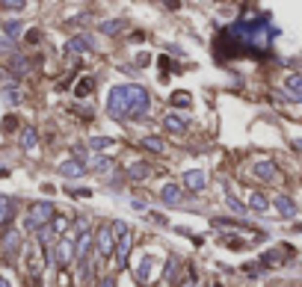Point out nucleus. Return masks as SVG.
Segmentation results:
<instances>
[{"label": "nucleus", "mask_w": 302, "mask_h": 287, "mask_svg": "<svg viewBox=\"0 0 302 287\" xmlns=\"http://www.w3.org/2000/svg\"><path fill=\"white\" fill-rule=\"evenodd\" d=\"M190 101H193V98L187 95V92H175V95H172V104H175V107H190Z\"/></svg>", "instance_id": "2f4dec72"}, {"label": "nucleus", "mask_w": 302, "mask_h": 287, "mask_svg": "<svg viewBox=\"0 0 302 287\" xmlns=\"http://www.w3.org/2000/svg\"><path fill=\"white\" fill-rule=\"evenodd\" d=\"M122 27H125L122 18H116V21H101V33H104V36H116Z\"/></svg>", "instance_id": "bb28decb"}, {"label": "nucleus", "mask_w": 302, "mask_h": 287, "mask_svg": "<svg viewBox=\"0 0 302 287\" xmlns=\"http://www.w3.org/2000/svg\"><path fill=\"white\" fill-rule=\"evenodd\" d=\"M160 201H163L166 207H181V204H184V190H181L178 184H166V187L160 190Z\"/></svg>", "instance_id": "6e6552de"}, {"label": "nucleus", "mask_w": 302, "mask_h": 287, "mask_svg": "<svg viewBox=\"0 0 302 287\" xmlns=\"http://www.w3.org/2000/svg\"><path fill=\"white\" fill-rule=\"evenodd\" d=\"M131 207H133V210H145V201H142V198H133Z\"/></svg>", "instance_id": "ea45409f"}, {"label": "nucleus", "mask_w": 302, "mask_h": 287, "mask_svg": "<svg viewBox=\"0 0 302 287\" xmlns=\"http://www.w3.org/2000/svg\"><path fill=\"white\" fill-rule=\"evenodd\" d=\"M181 181H184V187H187V190L202 193V190L208 187V175H205L202 169H190V172H184V175H181Z\"/></svg>", "instance_id": "0eeeda50"}, {"label": "nucleus", "mask_w": 302, "mask_h": 287, "mask_svg": "<svg viewBox=\"0 0 302 287\" xmlns=\"http://www.w3.org/2000/svg\"><path fill=\"white\" fill-rule=\"evenodd\" d=\"M128 98H131V119H139V116H145V113H148L151 101H148V92H145L142 86L128 83Z\"/></svg>", "instance_id": "20e7f679"}, {"label": "nucleus", "mask_w": 302, "mask_h": 287, "mask_svg": "<svg viewBox=\"0 0 302 287\" xmlns=\"http://www.w3.org/2000/svg\"><path fill=\"white\" fill-rule=\"evenodd\" d=\"M131 243H133L131 231L119 237V243H116V267H125V264H128V255H131Z\"/></svg>", "instance_id": "ddd939ff"}, {"label": "nucleus", "mask_w": 302, "mask_h": 287, "mask_svg": "<svg viewBox=\"0 0 302 287\" xmlns=\"http://www.w3.org/2000/svg\"><path fill=\"white\" fill-rule=\"evenodd\" d=\"M68 228V219H54V234H62Z\"/></svg>", "instance_id": "f704fd0d"}, {"label": "nucleus", "mask_w": 302, "mask_h": 287, "mask_svg": "<svg viewBox=\"0 0 302 287\" xmlns=\"http://www.w3.org/2000/svg\"><path fill=\"white\" fill-rule=\"evenodd\" d=\"M110 228H113V234H116V237H122V234H128V222H122V219H116V222H113Z\"/></svg>", "instance_id": "473e14b6"}, {"label": "nucleus", "mask_w": 302, "mask_h": 287, "mask_svg": "<svg viewBox=\"0 0 302 287\" xmlns=\"http://www.w3.org/2000/svg\"><path fill=\"white\" fill-rule=\"evenodd\" d=\"M0 51H12V42H0Z\"/></svg>", "instance_id": "a19ab883"}, {"label": "nucleus", "mask_w": 302, "mask_h": 287, "mask_svg": "<svg viewBox=\"0 0 302 287\" xmlns=\"http://www.w3.org/2000/svg\"><path fill=\"white\" fill-rule=\"evenodd\" d=\"M273 21L270 15H243L231 27H225L216 39V51L228 45L219 59H234V56H264L273 45Z\"/></svg>", "instance_id": "f257e3e1"}, {"label": "nucleus", "mask_w": 302, "mask_h": 287, "mask_svg": "<svg viewBox=\"0 0 302 287\" xmlns=\"http://www.w3.org/2000/svg\"><path fill=\"white\" fill-rule=\"evenodd\" d=\"M151 219H154V222H160V225H169V219L163 216V213H151Z\"/></svg>", "instance_id": "4c0bfd02"}, {"label": "nucleus", "mask_w": 302, "mask_h": 287, "mask_svg": "<svg viewBox=\"0 0 302 287\" xmlns=\"http://www.w3.org/2000/svg\"><path fill=\"white\" fill-rule=\"evenodd\" d=\"M136 65L145 68V65H148V54H139V56H136Z\"/></svg>", "instance_id": "58836bf2"}, {"label": "nucleus", "mask_w": 302, "mask_h": 287, "mask_svg": "<svg viewBox=\"0 0 302 287\" xmlns=\"http://www.w3.org/2000/svg\"><path fill=\"white\" fill-rule=\"evenodd\" d=\"M181 287H196V278H187V281H184Z\"/></svg>", "instance_id": "79ce46f5"}, {"label": "nucleus", "mask_w": 302, "mask_h": 287, "mask_svg": "<svg viewBox=\"0 0 302 287\" xmlns=\"http://www.w3.org/2000/svg\"><path fill=\"white\" fill-rule=\"evenodd\" d=\"M3 30H6V36H9V39H18V36H21V21H6L3 24Z\"/></svg>", "instance_id": "c756f323"}, {"label": "nucleus", "mask_w": 302, "mask_h": 287, "mask_svg": "<svg viewBox=\"0 0 302 287\" xmlns=\"http://www.w3.org/2000/svg\"><path fill=\"white\" fill-rule=\"evenodd\" d=\"M225 204H228V210H234L237 216H246V207L240 204V198H237V196H234L228 187H225Z\"/></svg>", "instance_id": "5701e85b"}, {"label": "nucleus", "mask_w": 302, "mask_h": 287, "mask_svg": "<svg viewBox=\"0 0 302 287\" xmlns=\"http://www.w3.org/2000/svg\"><path fill=\"white\" fill-rule=\"evenodd\" d=\"M0 9H6V12H21V9H24V3H21V0H18V3H3Z\"/></svg>", "instance_id": "e433bc0d"}, {"label": "nucleus", "mask_w": 302, "mask_h": 287, "mask_svg": "<svg viewBox=\"0 0 302 287\" xmlns=\"http://www.w3.org/2000/svg\"><path fill=\"white\" fill-rule=\"evenodd\" d=\"M252 172H255V178H261V181H276L279 178V166L273 160H258Z\"/></svg>", "instance_id": "9d476101"}, {"label": "nucleus", "mask_w": 302, "mask_h": 287, "mask_svg": "<svg viewBox=\"0 0 302 287\" xmlns=\"http://www.w3.org/2000/svg\"><path fill=\"white\" fill-rule=\"evenodd\" d=\"M163 127H166V133H184V130H187V122H184L181 116L169 113V116L163 119Z\"/></svg>", "instance_id": "4468645a"}, {"label": "nucleus", "mask_w": 302, "mask_h": 287, "mask_svg": "<svg viewBox=\"0 0 302 287\" xmlns=\"http://www.w3.org/2000/svg\"><path fill=\"white\" fill-rule=\"evenodd\" d=\"M148 175H151V166H148V163H133V166L128 169V178H131V181H145Z\"/></svg>", "instance_id": "4be33fe9"}, {"label": "nucleus", "mask_w": 302, "mask_h": 287, "mask_svg": "<svg viewBox=\"0 0 302 287\" xmlns=\"http://www.w3.org/2000/svg\"><path fill=\"white\" fill-rule=\"evenodd\" d=\"M12 216H15V204H12V198H3V196H0V225L12 222Z\"/></svg>", "instance_id": "a211bd4d"}, {"label": "nucleus", "mask_w": 302, "mask_h": 287, "mask_svg": "<svg viewBox=\"0 0 302 287\" xmlns=\"http://www.w3.org/2000/svg\"><path fill=\"white\" fill-rule=\"evenodd\" d=\"M48 222H54V204H48V201L33 204V207H30V213H27V228L39 231V228H45Z\"/></svg>", "instance_id": "7ed1b4c3"}, {"label": "nucleus", "mask_w": 302, "mask_h": 287, "mask_svg": "<svg viewBox=\"0 0 302 287\" xmlns=\"http://www.w3.org/2000/svg\"><path fill=\"white\" fill-rule=\"evenodd\" d=\"M59 172H62L65 178H83V175L89 172V163H86L83 157H68V160L59 163Z\"/></svg>", "instance_id": "423d86ee"}, {"label": "nucleus", "mask_w": 302, "mask_h": 287, "mask_svg": "<svg viewBox=\"0 0 302 287\" xmlns=\"http://www.w3.org/2000/svg\"><path fill=\"white\" fill-rule=\"evenodd\" d=\"M139 145H142L145 151H151V154H163V139H160V136H142Z\"/></svg>", "instance_id": "aec40b11"}, {"label": "nucleus", "mask_w": 302, "mask_h": 287, "mask_svg": "<svg viewBox=\"0 0 302 287\" xmlns=\"http://www.w3.org/2000/svg\"><path fill=\"white\" fill-rule=\"evenodd\" d=\"M293 145H296V148H299V151H302V139H299V142H293Z\"/></svg>", "instance_id": "c03bdc74"}, {"label": "nucleus", "mask_w": 302, "mask_h": 287, "mask_svg": "<svg viewBox=\"0 0 302 287\" xmlns=\"http://www.w3.org/2000/svg\"><path fill=\"white\" fill-rule=\"evenodd\" d=\"M284 86H287V95L293 101H302V74H290Z\"/></svg>", "instance_id": "f3484780"}, {"label": "nucleus", "mask_w": 302, "mask_h": 287, "mask_svg": "<svg viewBox=\"0 0 302 287\" xmlns=\"http://www.w3.org/2000/svg\"><path fill=\"white\" fill-rule=\"evenodd\" d=\"M166 281H169V284H178V281H181V261H178L175 255L166 261Z\"/></svg>", "instance_id": "dca6fc26"}, {"label": "nucleus", "mask_w": 302, "mask_h": 287, "mask_svg": "<svg viewBox=\"0 0 302 287\" xmlns=\"http://www.w3.org/2000/svg\"><path fill=\"white\" fill-rule=\"evenodd\" d=\"M110 166H113V157H98V160L89 163V169H95V172H107Z\"/></svg>", "instance_id": "7c9ffc66"}, {"label": "nucleus", "mask_w": 302, "mask_h": 287, "mask_svg": "<svg viewBox=\"0 0 302 287\" xmlns=\"http://www.w3.org/2000/svg\"><path fill=\"white\" fill-rule=\"evenodd\" d=\"M18 249H21V234L12 228V231H6V237H3V252H6V255H15Z\"/></svg>", "instance_id": "2eb2a0df"}, {"label": "nucleus", "mask_w": 302, "mask_h": 287, "mask_svg": "<svg viewBox=\"0 0 302 287\" xmlns=\"http://www.w3.org/2000/svg\"><path fill=\"white\" fill-rule=\"evenodd\" d=\"M113 145H116L113 136H89V148H95V151H104V148H113Z\"/></svg>", "instance_id": "393cba45"}, {"label": "nucleus", "mask_w": 302, "mask_h": 287, "mask_svg": "<svg viewBox=\"0 0 302 287\" xmlns=\"http://www.w3.org/2000/svg\"><path fill=\"white\" fill-rule=\"evenodd\" d=\"M249 210L267 213V196H264V193H252V196H249Z\"/></svg>", "instance_id": "b1692460"}, {"label": "nucleus", "mask_w": 302, "mask_h": 287, "mask_svg": "<svg viewBox=\"0 0 302 287\" xmlns=\"http://www.w3.org/2000/svg\"><path fill=\"white\" fill-rule=\"evenodd\" d=\"M92 89H95V80H92V77H83V80L77 83V89H74V95H77V98H86Z\"/></svg>", "instance_id": "cd10ccee"}, {"label": "nucleus", "mask_w": 302, "mask_h": 287, "mask_svg": "<svg viewBox=\"0 0 302 287\" xmlns=\"http://www.w3.org/2000/svg\"><path fill=\"white\" fill-rule=\"evenodd\" d=\"M151 267H154V258H151V255H145V258H142V264H139V269L133 272V278H136L139 284H145V281L151 278V275H148V272H151Z\"/></svg>", "instance_id": "6ab92c4d"}, {"label": "nucleus", "mask_w": 302, "mask_h": 287, "mask_svg": "<svg viewBox=\"0 0 302 287\" xmlns=\"http://www.w3.org/2000/svg\"><path fill=\"white\" fill-rule=\"evenodd\" d=\"M3 95H6V101H9L12 107H15V104H21V98H24V95H21V89H15V83L3 86Z\"/></svg>", "instance_id": "c85d7f7f"}, {"label": "nucleus", "mask_w": 302, "mask_h": 287, "mask_svg": "<svg viewBox=\"0 0 302 287\" xmlns=\"http://www.w3.org/2000/svg\"><path fill=\"white\" fill-rule=\"evenodd\" d=\"M95 249L101 258H113V252H116V234H113L110 225L98 228V237H95Z\"/></svg>", "instance_id": "39448f33"}, {"label": "nucleus", "mask_w": 302, "mask_h": 287, "mask_svg": "<svg viewBox=\"0 0 302 287\" xmlns=\"http://www.w3.org/2000/svg\"><path fill=\"white\" fill-rule=\"evenodd\" d=\"M27 42H30V45H39V42H42V33H39V30H30V33H27Z\"/></svg>", "instance_id": "72a5a7b5"}, {"label": "nucleus", "mask_w": 302, "mask_h": 287, "mask_svg": "<svg viewBox=\"0 0 302 287\" xmlns=\"http://www.w3.org/2000/svg\"><path fill=\"white\" fill-rule=\"evenodd\" d=\"M273 204H276V213H279L282 219H293V216H296V204H293L290 196H276Z\"/></svg>", "instance_id": "f8f14e48"}, {"label": "nucleus", "mask_w": 302, "mask_h": 287, "mask_svg": "<svg viewBox=\"0 0 302 287\" xmlns=\"http://www.w3.org/2000/svg\"><path fill=\"white\" fill-rule=\"evenodd\" d=\"M54 252H57V264H59V267L65 269V267H68V264L74 261V243H71V240H59Z\"/></svg>", "instance_id": "9b49d317"}, {"label": "nucleus", "mask_w": 302, "mask_h": 287, "mask_svg": "<svg viewBox=\"0 0 302 287\" xmlns=\"http://www.w3.org/2000/svg\"><path fill=\"white\" fill-rule=\"evenodd\" d=\"M9 71H12V74H18V77H24L27 71H30V59H27V56H12V59H9Z\"/></svg>", "instance_id": "412c9836"}, {"label": "nucleus", "mask_w": 302, "mask_h": 287, "mask_svg": "<svg viewBox=\"0 0 302 287\" xmlns=\"http://www.w3.org/2000/svg\"><path fill=\"white\" fill-rule=\"evenodd\" d=\"M36 145H39V133H36L33 127H27L21 133V148H36Z\"/></svg>", "instance_id": "a878e982"}, {"label": "nucleus", "mask_w": 302, "mask_h": 287, "mask_svg": "<svg viewBox=\"0 0 302 287\" xmlns=\"http://www.w3.org/2000/svg\"><path fill=\"white\" fill-rule=\"evenodd\" d=\"M83 51H95L92 36H74L65 42V54H83Z\"/></svg>", "instance_id": "1a4fd4ad"}, {"label": "nucleus", "mask_w": 302, "mask_h": 287, "mask_svg": "<svg viewBox=\"0 0 302 287\" xmlns=\"http://www.w3.org/2000/svg\"><path fill=\"white\" fill-rule=\"evenodd\" d=\"M107 116L110 119H131V98L128 86H113L107 95Z\"/></svg>", "instance_id": "f03ea898"}, {"label": "nucleus", "mask_w": 302, "mask_h": 287, "mask_svg": "<svg viewBox=\"0 0 302 287\" xmlns=\"http://www.w3.org/2000/svg\"><path fill=\"white\" fill-rule=\"evenodd\" d=\"M0 287H12V284H9V281H6L3 275H0Z\"/></svg>", "instance_id": "37998d69"}, {"label": "nucleus", "mask_w": 302, "mask_h": 287, "mask_svg": "<svg viewBox=\"0 0 302 287\" xmlns=\"http://www.w3.org/2000/svg\"><path fill=\"white\" fill-rule=\"evenodd\" d=\"M101 287H116V275H113V272H107V275L101 278Z\"/></svg>", "instance_id": "c9c22d12"}]
</instances>
